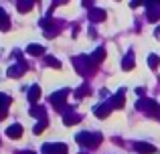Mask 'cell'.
<instances>
[{
    "label": "cell",
    "mask_w": 160,
    "mask_h": 154,
    "mask_svg": "<svg viewBox=\"0 0 160 154\" xmlns=\"http://www.w3.org/2000/svg\"><path fill=\"white\" fill-rule=\"evenodd\" d=\"M39 95H41L39 87H32V91H31V102H35V99H39Z\"/></svg>",
    "instance_id": "277c9868"
},
{
    "label": "cell",
    "mask_w": 160,
    "mask_h": 154,
    "mask_svg": "<svg viewBox=\"0 0 160 154\" xmlns=\"http://www.w3.org/2000/svg\"><path fill=\"white\" fill-rule=\"evenodd\" d=\"M138 150H142V154H152L154 152V148L152 146H148V144H138Z\"/></svg>",
    "instance_id": "7a4b0ae2"
},
{
    "label": "cell",
    "mask_w": 160,
    "mask_h": 154,
    "mask_svg": "<svg viewBox=\"0 0 160 154\" xmlns=\"http://www.w3.org/2000/svg\"><path fill=\"white\" fill-rule=\"evenodd\" d=\"M28 53H43V47H37V45H32V47H28Z\"/></svg>",
    "instance_id": "5b68a950"
},
{
    "label": "cell",
    "mask_w": 160,
    "mask_h": 154,
    "mask_svg": "<svg viewBox=\"0 0 160 154\" xmlns=\"http://www.w3.org/2000/svg\"><path fill=\"white\" fill-rule=\"evenodd\" d=\"M6 134L10 136V138H20V136H22V126L14 124V126H10V128L6 130Z\"/></svg>",
    "instance_id": "6da1fadb"
},
{
    "label": "cell",
    "mask_w": 160,
    "mask_h": 154,
    "mask_svg": "<svg viewBox=\"0 0 160 154\" xmlns=\"http://www.w3.org/2000/svg\"><path fill=\"white\" fill-rule=\"evenodd\" d=\"M8 103H10V97H8V95H2V93H0V106H2L4 110H6Z\"/></svg>",
    "instance_id": "3957f363"
}]
</instances>
